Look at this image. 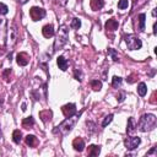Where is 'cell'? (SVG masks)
Here are the masks:
<instances>
[{
  "mask_svg": "<svg viewBox=\"0 0 157 157\" xmlns=\"http://www.w3.org/2000/svg\"><path fill=\"white\" fill-rule=\"evenodd\" d=\"M72 147L75 148V151H77V152H82L83 148H85V141H83V139H81V137H76V139L72 141Z\"/></svg>",
  "mask_w": 157,
  "mask_h": 157,
  "instance_id": "7c38bea8",
  "label": "cell"
},
{
  "mask_svg": "<svg viewBox=\"0 0 157 157\" xmlns=\"http://www.w3.org/2000/svg\"><path fill=\"white\" fill-rule=\"evenodd\" d=\"M91 87L93 91H99L102 88V82L99 80H92L91 81Z\"/></svg>",
  "mask_w": 157,
  "mask_h": 157,
  "instance_id": "cb8c5ba5",
  "label": "cell"
},
{
  "mask_svg": "<svg viewBox=\"0 0 157 157\" xmlns=\"http://www.w3.org/2000/svg\"><path fill=\"white\" fill-rule=\"evenodd\" d=\"M7 12H9V7L5 4L0 2V15H6Z\"/></svg>",
  "mask_w": 157,
  "mask_h": 157,
  "instance_id": "4dcf8cb0",
  "label": "cell"
},
{
  "mask_svg": "<svg viewBox=\"0 0 157 157\" xmlns=\"http://www.w3.org/2000/svg\"><path fill=\"white\" fill-rule=\"evenodd\" d=\"M4 53H5V48H4V47H0V56H1Z\"/></svg>",
  "mask_w": 157,
  "mask_h": 157,
  "instance_id": "8d00e7d4",
  "label": "cell"
},
{
  "mask_svg": "<svg viewBox=\"0 0 157 157\" xmlns=\"http://www.w3.org/2000/svg\"><path fill=\"white\" fill-rule=\"evenodd\" d=\"M74 76H75V78L77 80V81H82V72H81V70H78V69H75V71H74Z\"/></svg>",
  "mask_w": 157,
  "mask_h": 157,
  "instance_id": "f546056e",
  "label": "cell"
},
{
  "mask_svg": "<svg viewBox=\"0 0 157 157\" xmlns=\"http://www.w3.org/2000/svg\"><path fill=\"white\" fill-rule=\"evenodd\" d=\"M153 34H156V23H153Z\"/></svg>",
  "mask_w": 157,
  "mask_h": 157,
  "instance_id": "f35d334b",
  "label": "cell"
},
{
  "mask_svg": "<svg viewBox=\"0 0 157 157\" xmlns=\"http://www.w3.org/2000/svg\"><path fill=\"white\" fill-rule=\"evenodd\" d=\"M12 140L15 144H20L21 140H22V132L20 130H13L12 132Z\"/></svg>",
  "mask_w": 157,
  "mask_h": 157,
  "instance_id": "7402d4cb",
  "label": "cell"
},
{
  "mask_svg": "<svg viewBox=\"0 0 157 157\" xmlns=\"http://www.w3.org/2000/svg\"><path fill=\"white\" fill-rule=\"evenodd\" d=\"M52 117H53V113H52L50 109H44V110L39 112V118H40V120H42L43 123H45V124L52 120Z\"/></svg>",
  "mask_w": 157,
  "mask_h": 157,
  "instance_id": "8fae6325",
  "label": "cell"
},
{
  "mask_svg": "<svg viewBox=\"0 0 157 157\" xmlns=\"http://www.w3.org/2000/svg\"><path fill=\"white\" fill-rule=\"evenodd\" d=\"M136 126H137V124H136L135 119L134 118H129L128 119V125H126V132L128 134H132L136 130Z\"/></svg>",
  "mask_w": 157,
  "mask_h": 157,
  "instance_id": "5bb4252c",
  "label": "cell"
},
{
  "mask_svg": "<svg viewBox=\"0 0 157 157\" xmlns=\"http://www.w3.org/2000/svg\"><path fill=\"white\" fill-rule=\"evenodd\" d=\"M124 97H125V94H124V93H120V94L118 96V98H117L118 102H123V101H124Z\"/></svg>",
  "mask_w": 157,
  "mask_h": 157,
  "instance_id": "e575fe53",
  "label": "cell"
},
{
  "mask_svg": "<svg viewBox=\"0 0 157 157\" xmlns=\"http://www.w3.org/2000/svg\"><path fill=\"white\" fill-rule=\"evenodd\" d=\"M152 16H153V17L156 16V10H153V11H152Z\"/></svg>",
  "mask_w": 157,
  "mask_h": 157,
  "instance_id": "b9f144b4",
  "label": "cell"
},
{
  "mask_svg": "<svg viewBox=\"0 0 157 157\" xmlns=\"http://www.w3.org/2000/svg\"><path fill=\"white\" fill-rule=\"evenodd\" d=\"M2 103H4V98H1V97H0V107L2 105Z\"/></svg>",
  "mask_w": 157,
  "mask_h": 157,
  "instance_id": "ab89813d",
  "label": "cell"
},
{
  "mask_svg": "<svg viewBox=\"0 0 157 157\" xmlns=\"http://www.w3.org/2000/svg\"><path fill=\"white\" fill-rule=\"evenodd\" d=\"M22 110H26V104H25V103L22 104Z\"/></svg>",
  "mask_w": 157,
  "mask_h": 157,
  "instance_id": "60d3db41",
  "label": "cell"
},
{
  "mask_svg": "<svg viewBox=\"0 0 157 157\" xmlns=\"http://www.w3.org/2000/svg\"><path fill=\"white\" fill-rule=\"evenodd\" d=\"M137 93H139L141 97L146 96V93H147V87H146V83H145V82H140V83H139V86H137Z\"/></svg>",
  "mask_w": 157,
  "mask_h": 157,
  "instance_id": "44dd1931",
  "label": "cell"
},
{
  "mask_svg": "<svg viewBox=\"0 0 157 157\" xmlns=\"http://www.w3.org/2000/svg\"><path fill=\"white\" fill-rule=\"evenodd\" d=\"M86 124H87V126H90V128H87L88 134H93V132L96 131V125H94V123H92V121H87Z\"/></svg>",
  "mask_w": 157,
  "mask_h": 157,
  "instance_id": "f1b7e54d",
  "label": "cell"
},
{
  "mask_svg": "<svg viewBox=\"0 0 157 157\" xmlns=\"http://www.w3.org/2000/svg\"><path fill=\"white\" fill-rule=\"evenodd\" d=\"M56 64H58L59 69L63 70V71H65V70L67 69V60H66L64 56H59V58L56 59Z\"/></svg>",
  "mask_w": 157,
  "mask_h": 157,
  "instance_id": "ac0fdd59",
  "label": "cell"
},
{
  "mask_svg": "<svg viewBox=\"0 0 157 157\" xmlns=\"http://www.w3.org/2000/svg\"><path fill=\"white\" fill-rule=\"evenodd\" d=\"M136 78H137V75H136V74H131L130 76H128L126 81H128L129 83H134V82L136 81Z\"/></svg>",
  "mask_w": 157,
  "mask_h": 157,
  "instance_id": "1f68e13d",
  "label": "cell"
},
{
  "mask_svg": "<svg viewBox=\"0 0 157 157\" xmlns=\"http://www.w3.org/2000/svg\"><path fill=\"white\" fill-rule=\"evenodd\" d=\"M17 27L13 22H11L9 26H7V31H6V40H5V45L6 48L11 49L15 47V44L17 43Z\"/></svg>",
  "mask_w": 157,
  "mask_h": 157,
  "instance_id": "277c9868",
  "label": "cell"
},
{
  "mask_svg": "<svg viewBox=\"0 0 157 157\" xmlns=\"http://www.w3.org/2000/svg\"><path fill=\"white\" fill-rule=\"evenodd\" d=\"M70 27H71L72 29H78V28L81 27V21H80L78 18H72V21H71V23H70Z\"/></svg>",
  "mask_w": 157,
  "mask_h": 157,
  "instance_id": "484cf974",
  "label": "cell"
},
{
  "mask_svg": "<svg viewBox=\"0 0 157 157\" xmlns=\"http://www.w3.org/2000/svg\"><path fill=\"white\" fill-rule=\"evenodd\" d=\"M141 142V139L137 137V136H128L125 140H124V145L128 150H135Z\"/></svg>",
  "mask_w": 157,
  "mask_h": 157,
  "instance_id": "52a82bcc",
  "label": "cell"
},
{
  "mask_svg": "<svg viewBox=\"0 0 157 157\" xmlns=\"http://www.w3.org/2000/svg\"><path fill=\"white\" fill-rule=\"evenodd\" d=\"M11 74V69H6L5 71H4V74H2V76H4V78H5V81H9V75Z\"/></svg>",
  "mask_w": 157,
  "mask_h": 157,
  "instance_id": "d6a6232c",
  "label": "cell"
},
{
  "mask_svg": "<svg viewBox=\"0 0 157 157\" xmlns=\"http://www.w3.org/2000/svg\"><path fill=\"white\" fill-rule=\"evenodd\" d=\"M80 115H81V114L78 113V114H74V115H71V117H67L63 123H60L58 126H55V128L53 129V132H54V134H58V135H60V136H66V135L74 129V126L76 125V123H77Z\"/></svg>",
  "mask_w": 157,
  "mask_h": 157,
  "instance_id": "6da1fadb",
  "label": "cell"
},
{
  "mask_svg": "<svg viewBox=\"0 0 157 157\" xmlns=\"http://www.w3.org/2000/svg\"><path fill=\"white\" fill-rule=\"evenodd\" d=\"M42 34L44 38H50L54 36V27L52 25H45L42 28Z\"/></svg>",
  "mask_w": 157,
  "mask_h": 157,
  "instance_id": "4fadbf2b",
  "label": "cell"
},
{
  "mask_svg": "<svg viewBox=\"0 0 157 157\" xmlns=\"http://www.w3.org/2000/svg\"><path fill=\"white\" fill-rule=\"evenodd\" d=\"M17 1H18V4H26L28 0H17Z\"/></svg>",
  "mask_w": 157,
  "mask_h": 157,
  "instance_id": "74e56055",
  "label": "cell"
},
{
  "mask_svg": "<svg viewBox=\"0 0 157 157\" xmlns=\"http://www.w3.org/2000/svg\"><path fill=\"white\" fill-rule=\"evenodd\" d=\"M29 16L33 21H39L45 16V10L42 7H38V6H33L29 10Z\"/></svg>",
  "mask_w": 157,
  "mask_h": 157,
  "instance_id": "8992f818",
  "label": "cell"
},
{
  "mask_svg": "<svg viewBox=\"0 0 157 157\" xmlns=\"http://www.w3.org/2000/svg\"><path fill=\"white\" fill-rule=\"evenodd\" d=\"M156 148H157V147H152V148L147 152V155H152V153H155V152H156Z\"/></svg>",
  "mask_w": 157,
  "mask_h": 157,
  "instance_id": "d590c367",
  "label": "cell"
},
{
  "mask_svg": "<svg viewBox=\"0 0 157 157\" xmlns=\"http://www.w3.org/2000/svg\"><path fill=\"white\" fill-rule=\"evenodd\" d=\"M128 6H129V0H119L118 1V7L120 10H125V9H128Z\"/></svg>",
  "mask_w": 157,
  "mask_h": 157,
  "instance_id": "4316f807",
  "label": "cell"
},
{
  "mask_svg": "<svg viewBox=\"0 0 157 157\" xmlns=\"http://www.w3.org/2000/svg\"><path fill=\"white\" fill-rule=\"evenodd\" d=\"M104 27H105V29H107V31L113 32V31L118 29V27H119V22H118L115 18H109V20L105 22Z\"/></svg>",
  "mask_w": 157,
  "mask_h": 157,
  "instance_id": "30bf717a",
  "label": "cell"
},
{
  "mask_svg": "<svg viewBox=\"0 0 157 157\" xmlns=\"http://www.w3.org/2000/svg\"><path fill=\"white\" fill-rule=\"evenodd\" d=\"M156 115L155 114H144L141 118H140V120H139V123H137V125H139V129L142 131V132H146V131H150V130H152L153 128H155V125H156Z\"/></svg>",
  "mask_w": 157,
  "mask_h": 157,
  "instance_id": "3957f363",
  "label": "cell"
},
{
  "mask_svg": "<svg viewBox=\"0 0 157 157\" xmlns=\"http://www.w3.org/2000/svg\"><path fill=\"white\" fill-rule=\"evenodd\" d=\"M16 61H17V64L20 66H26L28 64V61H29V56H28L27 53H23V52L22 53H18L16 55Z\"/></svg>",
  "mask_w": 157,
  "mask_h": 157,
  "instance_id": "9c48e42d",
  "label": "cell"
},
{
  "mask_svg": "<svg viewBox=\"0 0 157 157\" xmlns=\"http://www.w3.org/2000/svg\"><path fill=\"white\" fill-rule=\"evenodd\" d=\"M56 4H59V5H61V6H64V5H66V2H67V0H54Z\"/></svg>",
  "mask_w": 157,
  "mask_h": 157,
  "instance_id": "836d02e7",
  "label": "cell"
},
{
  "mask_svg": "<svg viewBox=\"0 0 157 157\" xmlns=\"http://www.w3.org/2000/svg\"><path fill=\"white\" fill-rule=\"evenodd\" d=\"M145 18H146V15L145 13H140L139 17H137V20H139V27H137V29L140 32H142L145 29Z\"/></svg>",
  "mask_w": 157,
  "mask_h": 157,
  "instance_id": "ffe728a7",
  "label": "cell"
},
{
  "mask_svg": "<svg viewBox=\"0 0 157 157\" xmlns=\"http://www.w3.org/2000/svg\"><path fill=\"white\" fill-rule=\"evenodd\" d=\"M61 112H63V114L66 118L67 117H71V115L76 114V105L74 103H67V104H65V105L61 107Z\"/></svg>",
  "mask_w": 157,
  "mask_h": 157,
  "instance_id": "ba28073f",
  "label": "cell"
},
{
  "mask_svg": "<svg viewBox=\"0 0 157 157\" xmlns=\"http://www.w3.org/2000/svg\"><path fill=\"white\" fill-rule=\"evenodd\" d=\"M101 152V146L98 145H90L88 146V156L90 157H96Z\"/></svg>",
  "mask_w": 157,
  "mask_h": 157,
  "instance_id": "9a60e30c",
  "label": "cell"
},
{
  "mask_svg": "<svg viewBox=\"0 0 157 157\" xmlns=\"http://www.w3.org/2000/svg\"><path fill=\"white\" fill-rule=\"evenodd\" d=\"M34 125V119H33V117H27V118H25L23 120H22V126L25 128V129H29V128H32Z\"/></svg>",
  "mask_w": 157,
  "mask_h": 157,
  "instance_id": "d6986e66",
  "label": "cell"
},
{
  "mask_svg": "<svg viewBox=\"0 0 157 157\" xmlns=\"http://www.w3.org/2000/svg\"><path fill=\"white\" fill-rule=\"evenodd\" d=\"M107 54H108V56H110V58H112V60H113V61H118V60H119L118 54H117V52H115L113 48H108Z\"/></svg>",
  "mask_w": 157,
  "mask_h": 157,
  "instance_id": "603a6c76",
  "label": "cell"
},
{
  "mask_svg": "<svg viewBox=\"0 0 157 157\" xmlns=\"http://www.w3.org/2000/svg\"><path fill=\"white\" fill-rule=\"evenodd\" d=\"M90 6L93 11H98L104 6V1L103 0H91L90 1Z\"/></svg>",
  "mask_w": 157,
  "mask_h": 157,
  "instance_id": "2e32d148",
  "label": "cell"
},
{
  "mask_svg": "<svg viewBox=\"0 0 157 157\" xmlns=\"http://www.w3.org/2000/svg\"><path fill=\"white\" fill-rule=\"evenodd\" d=\"M113 120V114H108L104 119H103V121H102V126L103 128H105L108 124H110V121Z\"/></svg>",
  "mask_w": 157,
  "mask_h": 157,
  "instance_id": "83f0119b",
  "label": "cell"
},
{
  "mask_svg": "<svg viewBox=\"0 0 157 157\" xmlns=\"http://www.w3.org/2000/svg\"><path fill=\"white\" fill-rule=\"evenodd\" d=\"M121 81H123L121 77H119V76H114V77L112 78V86L115 87V88H118V87H120Z\"/></svg>",
  "mask_w": 157,
  "mask_h": 157,
  "instance_id": "d4e9b609",
  "label": "cell"
},
{
  "mask_svg": "<svg viewBox=\"0 0 157 157\" xmlns=\"http://www.w3.org/2000/svg\"><path fill=\"white\" fill-rule=\"evenodd\" d=\"M124 39H125L128 49H130V50H137L142 47V42L137 36L128 34V36H124Z\"/></svg>",
  "mask_w": 157,
  "mask_h": 157,
  "instance_id": "5b68a950",
  "label": "cell"
},
{
  "mask_svg": "<svg viewBox=\"0 0 157 157\" xmlns=\"http://www.w3.org/2000/svg\"><path fill=\"white\" fill-rule=\"evenodd\" d=\"M1 137H2V132H1V129H0V140H1Z\"/></svg>",
  "mask_w": 157,
  "mask_h": 157,
  "instance_id": "7bdbcfd3",
  "label": "cell"
},
{
  "mask_svg": "<svg viewBox=\"0 0 157 157\" xmlns=\"http://www.w3.org/2000/svg\"><path fill=\"white\" fill-rule=\"evenodd\" d=\"M67 39H69V28L66 25H61L58 29V33H56V37L53 44V50L61 49L67 43Z\"/></svg>",
  "mask_w": 157,
  "mask_h": 157,
  "instance_id": "7a4b0ae2",
  "label": "cell"
},
{
  "mask_svg": "<svg viewBox=\"0 0 157 157\" xmlns=\"http://www.w3.org/2000/svg\"><path fill=\"white\" fill-rule=\"evenodd\" d=\"M25 141H26V145L29 146V147H36L38 145V140H37V137L34 135H27Z\"/></svg>",
  "mask_w": 157,
  "mask_h": 157,
  "instance_id": "e0dca14e",
  "label": "cell"
}]
</instances>
